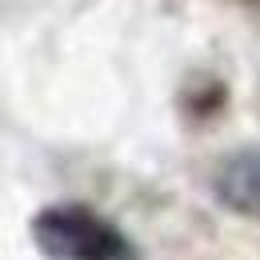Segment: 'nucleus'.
<instances>
[{
  "label": "nucleus",
  "mask_w": 260,
  "mask_h": 260,
  "mask_svg": "<svg viewBox=\"0 0 260 260\" xmlns=\"http://www.w3.org/2000/svg\"><path fill=\"white\" fill-rule=\"evenodd\" d=\"M28 232L44 260H140L128 232L84 204L40 208Z\"/></svg>",
  "instance_id": "1"
},
{
  "label": "nucleus",
  "mask_w": 260,
  "mask_h": 260,
  "mask_svg": "<svg viewBox=\"0 0 260 260\" xmlns=\"http://www.w3.org/2000/svg\"><path fill=\"white\" fill-rule=\"evenodd\" d=\"M216 196H220V204H228L232 212H240V216H248V220H260V152L256 148L236 152V156L220 168Z\"/></svg>",
  "instance_id": "2"
}]
</instances>
